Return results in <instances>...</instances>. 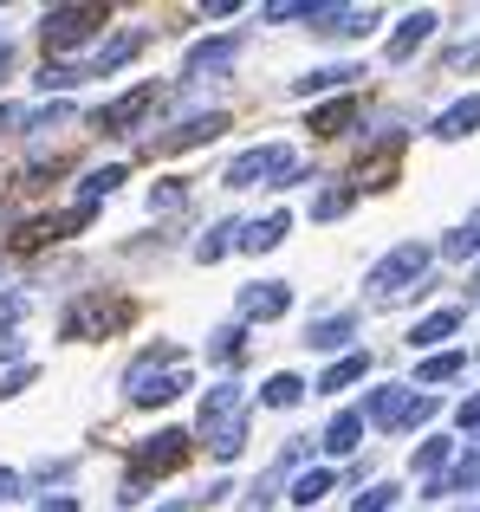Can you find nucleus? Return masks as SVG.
Returning <instances> with one entry per match:
<instances>
[{"label":"nucleus","instance_id":"34","mask_svg":"<svg viewBox=\"0 0 480 512\" xmlns=\"http://www.w3.org/2000/svg\"><path fill=\"white\" fill-rule=\"evenodd\" d=\"M208 350H215L221 363H240V350H247V331H240V325H228V331H215V344H208Z\"/></svg>","mask_w":480,"mask_h":512},{"label":"nucleus","instance_id":"13","mask_svg":"<svg viewBox=\"0 0 480 512\" xmlns=\"http://www.w3.org/2000/svg\"><path fill=\"white\" fill-rule=\"evenodd\" d=\"M286 227H292V214H266V221H247L234 247H240V253H273L279 240H286Z\"/></svg>","mask_w":480,"mask_h":512},{"label":"nucleus","instance_id":"8","mask_svg":"<svg viewBox=\"0 0 480 512\" xmlns=\"http://www.w3.org/2000/svg\"><path fill=\"white\" fill-rule=\"evenodd\" d=\"M234 59H240V33H228V39H202V46L189 52V78H221Z\"/></svg>","mask_w":480,"mask_h":512},{"label":"nucleus","instance_id":"9","mask_svg":"<svg viewBox=\"0 0 480 512\" xmlns=\"http://www.w3.org/2000/svg\"><path fill=\"white\" fill-rule=\"evenodd\" d=\"M292 305V286L286 279H260V286L240 292V318H279Z\"/></svg>","mask_w":480,"mask_h":512},{"label":"nucleus","instance_id":"43","mask_svg":"<svg viewBox=\"0 0 480 512\" xmlns=\"http://www.w3.org/2000/svg\"><path fill=\"white\" fill-rule=\"evenodd\" d=\"M7 357H20V338H0V363Z\"/></svg>","mask_w":480,"mask_h":512},{"label":"nucleus","instance_id":"31","mask_svg":"<svg viewBox=\"0 0 480 512\" xmlns=\"http://www.w3.org/2000/svg\"><path fill=\"white\" fill-rule=\"evenodd\" d=\"M351 201H357V188H325V195L312 201V221H338V214L351 208Z\"/></svg>","mask_w":480,"mask_h":512},{"label":"nucleus","instance_id":"36","mask_svg":"<svg viewBox=\"0 0 480 512\" xmlns=\"http://www.w3.org/2000/svg\"><path fill=\"white\" fill-rule=\"evenodd\" d=\"M33 363H20V370H7V376H0V396H20V389H33Z\"/></svg>","mask_w":480,"mask_h":512},{"label":"nucleus","instance_id":"12","mask_svg":"<svg viewBox=\"0 0 480 512\" xmlns=\"http://www.w3.org/2000/svg\"><path fill=\"white\" fill-rule=\"evenodd\" d=\"M137 46H143V39H137V33H124V39H111V46H98L85 65H72V72H78V78H104V72H117L124 59H137Z\"/></svg>","mask_w":480,"mask_h":512},{"label":"nucleus","instance_id":"23","mask_svg":"<svg viewBox=\"0 0 480 512\" xmlns=\"http://www.w3.org/2000/svg\"><path fill=\"white\" fill-rule=\"evenodd\" d=\"M299 396H305V383L292 370H279V376H266V383H260V402H266V409H292Z\"/></svg>","mask_w":480,"mask_h":512},{"label":"nucleus","instance_id":"25","mask_svg":"<svg viewBox=\"0 0 480 512\" xmlns=\"http://www.w3.org/2000/svg\"><path fill=\"white\" fill-rule=\"evenodd\" d=\"M351 117H357V104H351V98L318 104V111H312V130H318V137H338V130H351Z\"/></svg>","mask_w":480,"mask_h":512},{"label":"nucleus","instance_id":"33","mask_svg":"<svg viewBox=\"0 0 480 512\" xmlns=\"http://www.w3.org/2000/svg\"><path fill=\"white\" fill-rule=\"evenodd\" d=\"M390 506H396V487H390V480H377V487L357 493V506H351V512H390Z\"/></svg>","mask_w":480,"mask_h":512},{"label":"nucleus","instance_id":"4","mask_svg":"<svg viewBox=\"0 0 480 512\" xmlns=\"http://www.w3.org/2000/svg\"><path fill=\"white\" fill-rule=\"evenodd\" d=\"M98 26H104L98 0H72V7H52L46 20H39V39H46L52 52H65V46H78V39H91Z\"/></svg>","mask_w":480,"mask_h":512},{"label":"nucleus","instance_id":"39","mask_svg":"<svg viewBox=\"0 0 480 512\" xmlns=\"http://www.w3.org/2000/svg\"><path fill=\"white\" fill-rule=\"evenodd\" d=\"M455 422H461V428H480V396L461 402V409H455Z\"/></svg>","mask_w":480,"mask_h":512},{"label":"nucleus","instance_id":"15","mask_svg":"<svg viewBox=\"0 0 480 512\" xmlns=\"http://www.w3.org/2000/svg\"><path fill=\"white\" fill-rule=\"evenodd\" d=\"M240 402H247V396H240V383L208 389V396H202V435H215L221 422H234V415H240Z\"/></svg>","mask_w":480,"mask_h":512},{"label":"nucleus","instance_id":"19","mask_svg":"<svg viewBox=\"0 0 480 512\" xmlns=\"http://www.w3.org/2000/svg\"><path fill=\"white\" fill-rule=\"evenodd\" d=\"M351 78H364V72H357V65H318V72L292 78V91H299V98H312V91H344Z\"/></svg>","mask_w":480,"mask_h":512},{"label":"nucleus","instance_id":"16","mask_svg":"<svg viewBox=\"0 0 480 512\" xmlns=\"http://www.w3.org/2000/svg\"><path fill=\"white\" fill-rule=\"evenodd\" d=\"M351 338H357V312H338V318H318V325L305 331V344H312V350H344V344H351Z\"/></svg>","mask_w":480,"mask_h":512},{"label":"nucleus","instance_id":"14","mask_svg":"<svg viewBox=\"0 0 480 512\" xmlns=\"http://www.w3.org/2000/svg\"><path fill=\"white\" fill-rule=\"evenodd\" d=\"M435 26H442V20H435V13H429V7H416V13H409V20H403V26H396V33H390V59H396V65H403V59H409V52H416V46H422V39H429V33H435Z\"/></svg>","mask_w":480,"mask_h":512},{"label":"nucleus","instance_id":"2","mask_svg":"<svg viewBox=\"0 0 480 512\" xmlns=\"http://www.w3.org/2000/svg\"><path fill=\"white\" fill-rule=\"evenodd\" d=\"M429 415H435V396H416V389H403V383L370 389V402H364V422L390 428V435H403V428H422Z\"/></svg>","mask_w":480,"mask_h":512},{"label":"nucleus","instance_id":"29","mask_svg":"<svg viewBox=\"0 0 480 512\" xmlns=\"http://www.w3.org/2000/svg\"><path fill=\"white\" fill-rule=\"evenodd\" d=\"M234 240H240V227H228V221H221V227H208V234L195 240V260H202V266H208V260H221V253H228Z\"/></svg>","mask_w":480,"mask_h":512},{"label":"nucleus","instance_id":"11","mask_svg":"<svg viewBox=\"0 0 480 512\" xmlns=\"http://www.w3.org/2000/svg\"><path fill=\"white\" fill-rule=\"evenodd\" d=\"M124 318H130V305H104V299H85V305H78L72 318H65V331H72V338H85V331L124 325Z\"/></svg>","mask_w":480,"mask_h":512},{"label":"nucleus","instance_id":"38","mask_svg":"<svg viewBox=\"0 0 480 512\" xmlns=\"http://www.w3.org/2000/svg\"><path fill=\"white\" fill-rule=\"evenodd\" d=\"M182 195H189V188H182V182H163V188H156V195H150V208H176Z\"/></svg>","mask_w":480,"mask_h":512},{"label":"nucleus","instance_id":"26","mask_svg":"<svg viewBox=\"0 0 480 512\" xmlns=\"http://www.w3.org/2000/svg\"><path fill=\"white\" fill-rule=\"evenodd\" d=\"M208 448H215V461H234V454L247 448V415H234V422H221L215 435H208Z\"/></svg>","mask_w":480,"mask_h":512},{"label":"nucleus","instance_id":"17","mask_svg":"<svg viewBox=\"0 0 480 512\" xmlns=\"http://www.w3.org/2000/svg\"><path fill=\"white\" fill-rule=\"evenodd\" d=\"M325 448H331V454H351V448H364V409H338V415H331V428H325Z\"/></svg>","mask_w":480,"mask_h":512},{"label":"nucleus","instance_id":"35","mask_svg":"<svg viewBox=\"0 0 480 512\" xmlns=\"http://www.w3.org/2000/svg\"><path fill=\"white\" fill-rule=\"evenodd\" d=\"M396 143H403V137H396ZM396 143H390L383 156H370V163H364V188H390V156H396Z\"/></svg>","mask_w":480,"mask_h":512},{"label":"nucleus","instance_id":"41","mask_svg":"<svg viewBox=\"0 0 480 512\" xmlns=\"http://www.w3.org/2000/svg\"><path fill=\"white\" fill-rule=\"evenodd\" d=\"M7 493H20V474H13V467H0V500H7Z\"/></svg>","mask_w":480,"mask_h":512},{"label":"nucleus","instance_id":"44","mask_svg":"<svg viewBox=\"0 0 480 512\" xmlns=\"http://www.w3.org/2000/svg\"><path fill=\"white\" fill-rule=\"evenodd\" d=\"M7 65H13V46H7V39H0V72H7Z\"/></svg>","mask_w":480,"mask_h":512},{"label":"nucleus","instance_id":"18","mask_svg":"<svg viewBox=\"0 0 480 512\" xmlns=\"http://www.w3.org/2000/svg\"><path fill=\"white\" fill-rule=\"evenodd\" d=\"M455 331H461V305H442V312H429L416 331H409V344H416V350H429V344L455 338Z\"/></svg>","mask_w":480,"mask_h":512},{"label":"nucleus","instance_id":"28","mask_svg":"<svg viewBox=\"0 0 480 512\" xmlns=\"http://www.w3.org/2000/svg\"><path fill=\"white\" fill-rule=\"evenodd\" d=\"M117 182H124V169H117V163H111V169H91L85 182H78V208H91V201H98V195H111Z\"/></svg>","mask_w":480,"mask_h":512},{"label":"nucleus","instance_id":"3","mask_svg":"<svg viewBox=\"0 0 480 512\" xmlns=\"http://www.w3.org/2000/svg\"><path fill=\"white\" fill-rule=\"evenodd\" d=\"M253 182H273V188L299 182V156H292L286 143H260V150L234 156V163H228V188H253Z\"/></svg>","mask_w":480,"mask_h":512},{"label":"nucleus","instance_id":"1","mask_svg":"<svg viewBox=\"0 0 480 512\" xmlns=\"http://www.w3.org/2000/svg\"><path fill=\"white\" fill-rule=\"evenodd\" d=\"M429 260H435V253L422 247V240H403V247H390L377 266H370V279H364L370 299H377V305H396L403 292H422V273H429Z\"/></svg>","mask_w":480,"mask_h":512},{"label":"nucleus","instance_id":"45","mask_svg":"<svg viewBox=\"0 0 480 512\" xmlns=\"http://www.w3.org/2000/svg\"><path fill=\"white\" fill-rule=\"evenodd\" d=\"M163 512H182V506H163Z\"/></svg>","mask_w":480,"mask_h":512},{"label":"nucleus","instance_id":"40","mask_svg":"<svg viewBox=\"0 0 480 512\" xmlns=\"http://www.w3.org/2000/svg\"><path fill=\"white\" fill-rule=\"evenodd\" d=\"M20 312H26V299H20V292H13V299H0V318H7V325H13Z\"/></svg>","mask_w":480,"mask_h":512},{"label":"nucleus","instance_id":"6","mask_svg":"<svg viewBox=\"0 0 480 512\" xmlns=\"http://www.w3.org/2000/svg\"><path fill=\"white\" fill-rule=\"evenodd\" d=\"M221 130H228V111H208V117H189L176 137H156L150 150H156V156H176V150H195V143H215Z\"/></svg>","mask_w":480,"mask_h":512},{"label":"nucleus","instance_id":"21","mask_svg":"<svg viewBox=\"0 0 480 512\" xmlns=\"http://www.w3.org/2000/svg\"><path fill=\"white\" fill-rule=\"evenodd\" d=\"M468 487H480V448H474V454H461V461L448 467L442 480H429V493H468Z\"/></svg>","mask_w":480,"mask_h":512},{"label":"nucleus","instance_id":"42","mask_svg":"<svg viewBox=\"0 0 480 512\" xmlns=\"http://www.w3.org/2000/svg\"><path fill=\"white\" fill-rule=\"evenodd\" d=\"M39 512H78V500H65V493H59V500H39Z\"/></svg>","mask_w":480,"mask_h":512},{"label":"nucleus","instance_id":"30","mask_svg":"<svg viewBox=\"0 0 480 512\" xmlns=\"http://www.w3.org/2000/svg\"><path fill=\"white\" fill-rule=\"evenodd\" d=\"M442 253H448V260H474V253H480V221H468V227H455V234L442 240Z\"/></svg>","mask_w":480,"mask_h":512},{"label":"nucleus","instance_id":"24","mask_svg":"<svg viewBox=\"0 0 480 512\" xmlns=\"http://www.w3.org/2000/svg\"><path fill=\"white\" fill-rule=\"evenodd\" d=\"M331 487H338V474H331V467H312V474L292 480V506H318Z\"/></svg>","mask_w":480,"mask_h":512},{"label":"nucleus","instance_id":"10","mask_svg":"<svg viewBox=\"0 0 480 512\" xmlns=\"http://www.w3.org/2000/svg\"><path fill=\"white\" fill-rule=\"evenodd\" d=\"M474 130H480V91L461 98V104H448V111L435 117V137L442 143H461V137H474Z\"/></svg>","mask_w":480,"mask_h":512},{"label":"nucleus","instance_id":"5","mask_svg":"<svg viewBox=\"0 0 480 512\" xmlns=\"http://www.w3.org/2000/svg\"><path fill=\"white\" fill-rule=\"evenodd\" d=\"M182 461H189V435H182V428H163V435L137 441V454H130V474L150 480V474H169V467H182Z\"/></svg>","mask_w":480,"mask_h":512},{"label":"nucleus","instance_id":"22","mask_svg":"<svg viewBox=\"0 0 480 512\" xmlns=\"http://www.w3.org/2000/svg\"><path fill=\"white\" fill-rule=\"evenodd\" d=\"M364 370H370V357H364V350H351V357H338V363H331L325 376H318V389H331V396H338V389L364 383Z\"/></svg>","mask_w":480,"mask_h":512},{"label":"nucleus","instance_id":"32","mask_svg":"<svg viewBox=\"0 0 480 512\" xmlns=\"http://www.w3.org/2000/svg\"><path fill=\"white\" fill-rule=\"evenodd\" d=\"M448 454H455V441H422V448H416V474H435V480H442Z\"/></svg>","mask_w":480,"mask_h":512},{"label":"nucleus","instance_id":"20","mask_svg":"<svg viewBox=\"0 0 480 512\" xmlns=\"http://www.w3.org/2000/svg\"><path fill=\"white\" fill-rule=\"evenodd\" d=\"M182 389H189V370H182V363H176V370H163V376H156V383L130 389V402H143V409H156V402H176Z\"/></svg>","mask_w":480,"mask_h":512},{"label":"nucleus","instance_id":"7","mask_svg":"<svg viewBox=\"0 0 480 512\" xmlns=\"http://www.w3.org/2000/svg\"><path fill=\"white\" fill-rule=\"evenodd\" d=\"M150 104H156V85H137V91H124L117 104H104V111H98V130H111V137H124V130L137 124V117L150 111Z\"/></svg>","mask_w":480,"mask_h":512},{"label":"nucleus","instance_id":"27","mask_svg":"<svg viewBox=\"0 0 480 512\" xmlns=\"http://www.w3.org/2000/svg\"><path fill=\"white\" fill-rule=\"evenodd\" d=\"M461 350H435V357H422V370H416V383H448V376H461Z\"/></svg>","mask_w":480,"mask_h":512},{"label":"nucleus","instance_id":"37","mask_svg":"<svg viewBox=\"0 0 480 512\" xmlns=\"http://www.w3.org/2000/svg\"><path fill=\"white\" fill-rule=\"evenodd\" d=\"M468 65H480V39H468V46L448 52V72H468Z\"/></svg>","mask_w":480,"mask_h":512}]
</instances>
